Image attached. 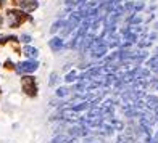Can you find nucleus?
<instances>
[{"label": "nucleus", "mask_w": 158, "mask_h": 143, "mask_svg": "<svg viewBox=\"0 0 158 143\" xmlns=\"http://www.w3.org/2000/svg\"><path fill=\"white\" fill-rule=\"evenodd\" d=\"M39 68V63L35 61V60H31V61H23V63H19L18 66H16V73H34L35 69Z\"/></svg>", "instance_id": "f257e3e1"}, {"label": "nucleus", "mask_w": 158, "mask_h": 143, "mask_svg": "<svg viewBox=\"0 0 158 143\" xmlns=\"http://www.w3.org/2000/svg\"><path fill=\"white\" fill-rule=\"evenodd\" d=\"M76 2H74V0H66V2H64V5H66V6H71V5H74Z\"/></svg>", "instance_id": "dca6fc26"}, {"label": "nucleus", "mask_w": 158, "mask_h": 143, "mask_svg": "<svg viewBox=\"0 0 158 143\" xmlns=\"http://www.w3.org/2000/svg\"><path fill=\"white\" fill-rule=\"evenodd\" d=\"M48 45H50V48H52L53 52H60V50L64 47V44H63V39H60V37H53L52 40L48 42Z\"/></svg>", "instance_id": "423d86ee"}, {"label": "nucleus", "mask_w": 158, "mask_h": 143, "mask_svg": "<svg viewBox=\"0 0 158 143\" xmlns=\"http://www.w3.org/2000/svg\"><path fill=\"white\" fill-rule=\"evenodd\" d=\"M85 2H87V0H76L77 8H81V6H84V5H85Z\"/></svg>", "instance_id": "2eb2a0df"}, {"label": "nucleus", "mask_w": 158, "mask_h": 143, "mask_svg": "<svg viewBox=\"0 0 158 143\" xmlns=\"http://www.w3.org/2000/svg\"><path fill=\"white\" fill-rule=\"evenodd\" d=\"M21 40H23L24 44H29V42H31V35H27V34H24V35H21Z\"/></svg>", "instance_id": "f8f14e48"}, {"label": "nucleus", "mask_w": 158, "mask_h": 143, "mask_svg": "<svg viewBox=\"0 0 158 143\" xmlns=\"http://www.w3.org/2000/svg\"><path fill=\"white\" fill-rule=\"evenodd\" d=\"M68 93H69V89H66V87H61V89L56 90V95L58 97H66Z\"/></svg>", "instance_id": "9d476101"}, {"label": "nucleus", "mask_w": 158, "mask_h": 143, "mask_svg": "<svg viewBox=\"0 0 158 143\" xmlns=\"http://www.w3.org/2000/svg\"><path fill=\"white\" fill-rule=\"evenodd\" d=\"M0 5H2V0H0Z\"/></svg>", "instance_id": "a211bd4d"}, {"label": "nucleus", "mask_w": 158, "mask_h": 143, "mask_svg": "<svg viewBox=\"0 0 158 143\" xmlns=\"http://www.w3.org/2000/svg\"><path fill=\"white\" fill-rule=\"evenodd\" d=\"M56 81H58V79H56V74H52V76H50V85H55L56 84Z\"/></svg>", "instance_id": "4468645a"}, {"label": "nucleus", "mask_w": 158, "mask_h": 143, "mask_svg": "<svg viewBox=\"0 0 158 143\" xmlns=\"http://www.w3.org/2000/svg\"><path fill=\"white\" fill-rule=\"evenodd\" d=\"M142 105L145 106V108L155 111V109L158 108V98H156L155 95H143V98H142Z\"/></svg>", "instance_id": "20e7f679"}, {"label": "nucleus", "mask_w": 158, "mask_h": 143, "mask_svg": "<svg viewBox=\"0 0 158 143\" xmlns=\"http://www.w3.org/2000/svg\"><path fill=\"white\" fill-rule=\"evenodd\" d=\"M21 84H23V89H24V92H26L27 95H35V84H34V77L26 76V77H23Z\"/></svg>", "instance_id": "7ed1b4c3"}, {"label": "nucleus", "mask_w": 158, "mask_h": 143, "mask_svg": "<svg viewBox=\"0 0 158 143\" xmlns=\"http://www.w3.org/2000/svg\"><path fill=\"white\" fill-rule=\"evenodd\" d=\"M18 2H19V6L24 11H32L37 8V2L35 0H18Z\"/></svg>", "instance_id": "39448f33"}, {"label": "nucleus", "mask_w": 158, "mask_h": 143, "mask_svg": "<svg viewBox=\"0 0 158 143\" xmlns=\"http://www.w3.org/2000/svg\"><path fill=\"white\" fill-rule=\"evenodd\" d=\"M76 79H77V76H76L74 71H71V73L66 74V77H64V81H66V82H74Z\"/></svg>", "instance_id": "1a4fd4ad"}, {"label": "nucleus", "mask_w": 158, "mask_h": 143, "mask_svg": "<svg viewBox=\"0 0 158 143\" xmlns=\"http://www.w3.org/2000/svg\"><path fill=\"white\" fill-rule=\"evenodd\" d=\"M61 26H63V21H56V23L52 26V29H50V32H56V31H58Z\"/></svg>", "instance_id": "9b49d317"}, {"label": "nucleus", "mask_w": 158, "mask_h": 143, "mask_svg": "<svg viewBox=\"0 0 158 143\" xmlns=\"http://www.w3.org/2000/svg\"><path fill=\"white\" fill-rule=\"evenodd\" d=\"M21 21H23V13H21V11H18V10L8 11V24H10L11 27L19 26Z\"/></svg>", "instance_id": "f03ea898"}, {"label": "nucleus", "mask_w": 158, "mask_h": 143, "mask_svg": "<svg viewBox=\"0 0 158 143\" xmlns=\"http://www.w3.org/2000/svg\"><path fill=\"white\" fill-rule=\"evenodd\" d=\"M116 0H100V3L102 5H106V6H110V5H113Z\"/></svg>", "instance_id": "ddd939ff"}, {"label": "nucleus", "mask_w": 158, "mask_h": 143, "mask_svg": "<svg viewBox=\"0 0 158 143\" xmlns=\"http://www.w3.org/2000/svg\"><path fill=\"white\" fill-rule=\"evenodd\" d=\"M147 64H148V66L152 68V69H156V71H158V55L153 56V58H150Z\"/></svg>", "instance_id": "6e6552de"}, {"label": "nucleus", "mask_w": 158, "mask_h": 143, "mask_svg": "<svg viewBox=\"0 0 158 143\" xmlns=\"http://www.w3.org/2000/svg\"><path fill=\"white\" fill-rule=\"evenodd\" d=\"M23 53L27 56V58H35V56L39 55V52H37V48H34V47H24V50H23Z\"/></svg>", "instance_id": "0eeeda50"}, {"label": "nucleus", "mask_w": 158, "mask_h": 143, "mask_svg": "<svg viewBox=\"0 0 158 143\" xmlns=\"http://www.w3.org/2000/svg\"><path fill=\"white\" fill-rule=\"evenodd\" d=\"M156 55H158V47H156Z\"/></svg>", "instance_id": "f3484780"}]
</instances>
